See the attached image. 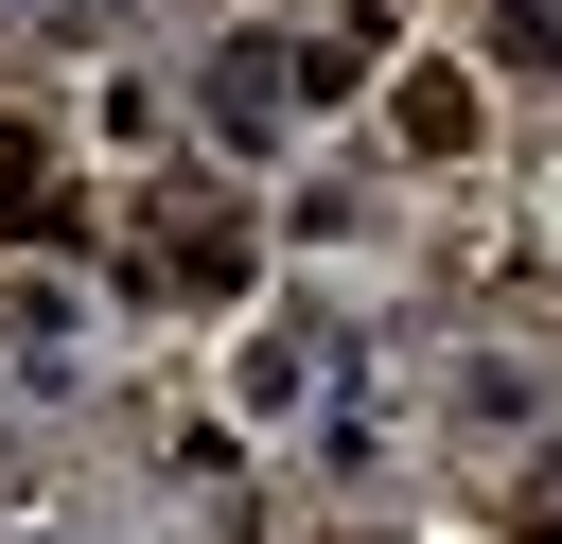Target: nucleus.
I'll return each mask as SVG.
<instances>
[{
  "instance_id": "nucleus-1",
  "label": "nucleus",
  "mask_w": 562,
  "mask_h": 544,
  "mask_svg": "<svg viewBox=\"0 0 562 544\" xmlns=\"http://www.w3.org/2000/svg\"><path fill=\"white\" fill-rule=\"evenodd\" d=\"M123 298L140 316H246L263 298V211L228 175H140L123 211Z\"/></svg>"
},
{
  "instance_id": "nucleus-2",
  "label": "nucleus",
  "mask_w": 562,
  "mask_h": 544,
  "mask_svg": "<svg viewBox=\"0 0 562 544\" xmlns=\"http://www.w3.org/2000/svg\"><path fill=\"white\" fill-rule=\"evenodd\" d=\"M369 105H386V158H404V175H492V158H509V105H492L474 53H404Z\"/></svg>"
},
{
  "instance_id": "nucleus-3",
  "label": "nucleus",
  "mask_w": 562,
  "mask_h": 544,
  "mask_svg": "<svg viewBox=\"0 0 562 544\" xmlns=\"http://www.w3.org/2000/svg\"><path fill=\"white\" fill-rule=\"evenodd\" d=\"M281 105H299V35H211V140L228 158H281L299 140Z\"/></svg>"
},
{
  "instance_id": "nucleus-4",
  "label": "nucleus",
  "mask_w": 562,
  "mask_h": 544,
  "mask_svg": "<svg viewBox=\"0 0 562 544\" xmlns=\"http://www.w3.org/2000/svg\"><path fill=\"white\" fill-rule=\"evenodd\" d=\"M70 228H88V193H70L53 105H0V246H70Z\"/></svg>"
},
{
  "instance_id": "nucleus-5",
  "label": "nucleus",
  "mask_w": 562,
  "mask_h": 544,
  "mask_svg": "<svg viewBox=\"0 0 562 544\" xmlns=\"http://www.w3.org/2000/svg\"><path fill=\"white\" fill-rule=\"evenodd\" d=\"M228 386H246L263 421H316V386H334V333H316V316H246V351H228Z\"/></svg>"
},
{
  "instance_id": "nucleus-6",
  "label": "nucleus",
  "mask_w": 562,
  "mask_h": 544,
  "mask_svg": "<svg viewBox=\"0 0 562 544\" xmlns=\"http://www.w3.org/2000/svg\"><path fill=\"white\" fill-rule=\"evenodd\" d=\"M88 123H105L123 158H158V140H176V123H158V70H105V88H88Z\"/></svg>"
},
{
  "instance_id": "nucleus-7",
  "label": "nucleus",
  "mask_w": 562,
  "mask_h": 544,
  "mask_svg": "<svg viewBox=\"0 0 562 544\" xmlns=\"http://www.w3.org/2000/svg\"><path fill=\"white\" fill-rule=\"evenodd\" d=\"M492 18V53H527V70H562V0H474Z\"/></svg>"
},
{
  "instance_id": "nucleus-8",
  "label": "nucleus",
  "mask_w": 562,
  "mask_h": 544,
  "mask_svg": "<svg viewBox=\"0 0 562 544\" xmlns=\"http://www.w3.org/2000/svg\"><path fill=\"white\" fill-rule=\"evenodd\" d=\"M509 544H562V509H527V526H509Z\"/></svg>"
},
{
  "instance_id": "nucleus-9",
  "label": "nucleus",
  "mask_w": 562,
  "mask_h": 544,
  "mask_svg": "<svg viewBox=\"0 0 562 544\" xmlns=\"http://www.w3.org/2000/svg\"><path fill=\"white\" fill-rule=\"evenodd\" d=\"M0 333H18V298H0Z\"/></svg>"
}]
</instances>
